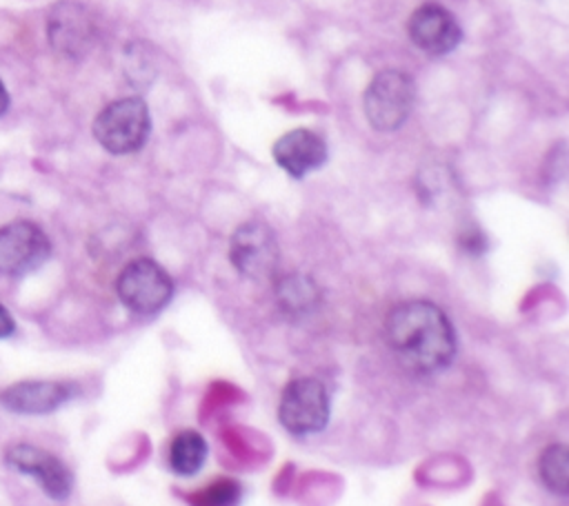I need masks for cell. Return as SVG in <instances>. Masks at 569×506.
<instances>
[{"label":"cell","mask_w":569,"mask_h":506,"mask_svg":"<svg viewBox=\"0 0 569 506\" xmlns=\"http://www.w3.org/2000/svg\"><path fill=\"white\" fill-rule=\"evenodd\" d=\"M116 291L120 302L136 315H156L173 297L171 275L153 260L138 257L129 262L118 280Z\"/></svg>","instance_id":"cell-4"},{"label":"cell","mask_w":569,"mask_h":506,"mask_svg":"<svg viewBox=\"0 0 569 506\" xmlns=\"http://www.w3.org/2000/svg\"><path fill=\"white\" fill-rule=\"evenodd\" d=\"M538 473L545 486L553 493L565 495L569 490V451L565 444H551L542 451Z\"/></svg>","instance_id":"cell-15"},{"label":"cell","mask_w":569,"mask_h":506,"mask_svg":"<svg viewBox=\"0 0 569 506\" xmlns=\"http://www.w3.org/2000/svg\"><path fill=\"white\" fill-rule=\"evenodd\" d=\"M385 337L396 360L416 373L440 371L456 355V331L447 313L427 300L393 306L385 320Z\"/></svg>","instance_id":"cell-1"},{"label":"cell","mask_w":569,"mask_h":506,"mask_svg":"<svg viewBox=\"0 0 569 506\" xmlns=\"http://www.w3.org/2000/svg\"><path fill=\"white\" fill-rule=\"evenodd\" d=\"M407 31H409L411 42L425 55H431V58L451 53L462 40V29H460L456 16L436 2L420 4L409 16Z\"/></svg>","instance_id":"cell-9"},{"label":"cell","mask_w":569,"mask_h":506,"mask_svg":"<svg viewBox=\"0 0 569 506\" xmlns=\"http://www.w3.org/2000/svg\"><path fill=\"white\" fill-rule=\"evenodd\" d=\"M276 164L291 178H305L327 160L325 140L311 129H291L271 149Z\"/></svg>","instance_id":"cell-12"},{"label":"cell","mask_w":569,"mask_h":506,"mask_svg":"<svg viewBox=\"0 0 569 506\" xmlns=\"http://www.w3.org/2000/svg\"><path fill=\"white\" fill-rule=\"evenodd\" d=\"M413 80L398 69H385L376 73L369 87L365 89L362 109L373 129L396 131L407 122L413 107Z\"/></svg>","instance_id":"cell-3"},{"label":"cell","mask_w":569,"mask_h":506,"mask_svg":"<svg viewBox=\"0 0 569 506\" xmlns=\"http://www.w3.org/2000/svg\"><path fill=\"white\" fill-rule=\"evenodd\" d=\"M242 488L238 486V482L218 479L193 497V506H238Z\"/></svg>","instance_id":"cell-16"},{"label":"cell","mask_w":569,"mask_h":506,"mask_svg":"<svg viewBox=\"0 0 569 506\" xmlns=\"http://www.w3.org/2000/svg\"><path fill=\"white\" fill-rule=\"evenodd\" d=\"M49 42L58 53L69 58H80L89 53L96 38V27L91 13L73 0L58 2L47 20Z\"/></svg>","instance_id":"cell-11"},{"label":"cell","mask_w":569,"mask_h":506,"mask_svg":"<svg viewBox=\"0 0 569 506\" xmlns=\"http://www.w3.org/2000/svg\"><path fill=\"white\" fill-rule=\"evenodd\" d=\"M51 255L49 235L31 220L0 226V275L22 277L40 269Z\"/></svg>","instance_id":"cell-7"},{"label":"cell","mask_w":569,"mask_h":506,"mask_svg":"<svg viewBox=\"0 0 569 506\" xmlns=\"http://www.w3.org/2000/svg\"><path fill=\"white\" fill-rule=\"evenodd\" d=\"M207 459V442L198 431H180L169 446V464L178 475H193Z\"/></svg>","instance_id":"cell-13"},{"label":"cell","mask_w":569,"mask_h":506,"mask_svg":"<svg viewBox=\"0 0 569 506\" xmlns=\"http://www.w3.org/2000/svg\"><path fill=\"white\" fill-rule=\"evenodd\" d=\"M151 131V115L142 98L129 95L109 102L93 120V138L113 153L124 155L144 146Z\"/></svg>","instance_id":"cell-2"},{"label":"cell","mask_w":569,"mask_h":506,"mask_svg":"<svg viewBox=\"0 0 569 506\" xmlns=\"http://www.w3.org/2000/svg\"><path fill=\"white\" fill-rule=\"evenodd\" d=\"M276 297L282 306V311L300 315L316 306L318 302V289L316 284L300 273H289L278 280L276 284Z\"/></svg>","instance_id":"cell-14"},{"label":"cell","mask_w":569,"mask_h":506,"mask_svg":"<svg viewBox=\"0 0 569 506\" xmlns=\"http://www.w3.org/2000/svg\"><path fill=\"white\" fill-rule=\"evenodd\" d=\"M4 464L13 468L20 475H29L38 482L42 493H47L51 499H67L73 490V475L69 466L56 457L53 453L33 446V444H11L4 451Z\"/></svg>","instance_id":"cell-8"},{"label":"cell","mask_w":569,"mask_h":506,"mask_svg":"<svg viewBox=\"0 0 569 506\" xmlns=\"http://www.w3.org/2000/svg\"><path fill=\"white\" fill-rule=\"evenodd\" d=\"M229 260L242 277L256 282L271 277L280 262V249L271 226L260 220L242 222L229 240Z\"/></svg>","instance_id":"cell-6"},{"label":"cell","mask_w":569,"mask_h":506,"mask_svg":"<svg viewBox=\"0 0 569 506\" xmlns=\"http://www.w3.org/2000/svg\"><path fill=\"white\" fill-rule=\"evenodd\" d=\"M13 333H16V322H13L11 313L0 304V340L11 337Z\"/></svg>","instance_id":"cell-17"},{"label":"cell","mask_w":569,"mask_h":506,"mask_svg":"<svg viewBox=\"0 0 569 506\" xmlns=\"http://www.w3.org/2000/svg\"><path fill=\"white\" fill-rule=\"evenodd\" d=\"M78 386L56 380H22L0 391V406L16 415H47L73 399Z\"/></svg>","instance_id":"cell-10"},{"label":"cell","mask_w":569,"mask_h":506,"mask_svg":"<svg viewBox=\"0 0 569 506\" xmlns=\"http://www.w3.org/2000/svg\"><path fill=\"white\" fill-rule=\"evenodd\" d=\"M9 93H7V89H4V84H2V80H0V115H4L7 113V109H9Z\"/></svg>","instance_id":"cell-18"},{"label":"cell","mask_w":569,"mask_h":506,"mask_svg":"<svg viewBox=\"0 0 569 506\" xmlns=\"http://www.w3.org/2000/svg\"><path fill=\"white\" fill-rule=\"evenodd\" d=\"M329 393L316 377L291 380L284 386L278 404L280 424L291 435H311L322 431L329 422Z\"/></svg>","instance_id":"cell-5"}]
</instances>
